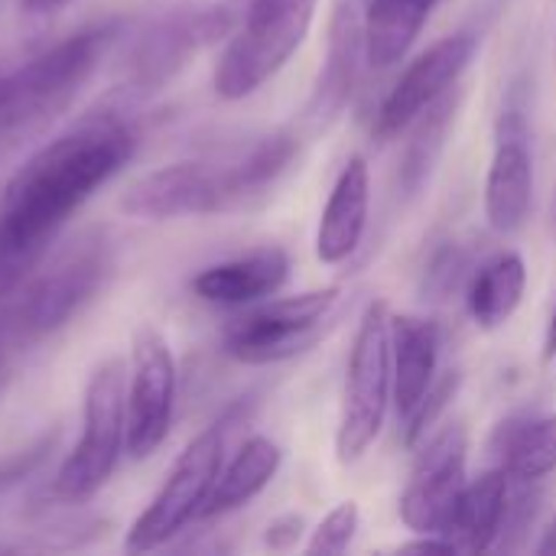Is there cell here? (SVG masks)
<instances>
[{
  "label": "cell",
  "instance_id": "484cf974",
  "mask_svg": "<svg viewBox=\"0 0 556 556\" xmlns=\"http://www.w3.org/2000/svg\"><path fill=\"white\" fill-rule=\"evenodd\" d=\"M541 502H544L541 482L511 479L505 521H502V534H498V544H495L498 551H521L525 547V538H528V531L534 528V521L541 515Z\"/></svg>",
  "mask_w": 556,
  "mask_h": 556
},
{
  "label": "cell",
  "instance_id": "d6a6232c",
  "mask_svg": "<svg viewBox=\"0 0 556 556\" xmlns=\"http://www.w3.org/2000/svg\"><path fill=\"white\" fill-rule=\"evenodd\" d=\"M68 3H75V0H20V10L33 13V16H42V13H59Z\"/></svg>",
  "mask_w": 556,
  "mask_h": 556
},
{
  "label": "cell",
  "instance_id": "277c9868",
  "mask_svg": "<svg viewBox=\"0 0 556 556\" xmlns=\"http://www.w3.org/2000/svg\"><path fill=\"white\" fill-rule=\"evenodd\" d=\"M111 270V241L104 228L81 231L49 264L23 283L20 300L7 309L20 345L42 342L65 329L101 290Z\"/></svg>",
  "mask_w": 556,
  "mask_h": 556
},
{
  "label": "cell",
  "instance_id": "30bf717a",
  "mask_svg": "<svg viewBox=\"0 0 556 556\" xmlns=\"http://www.w3.org/2000/svg\"><path fill=\"white\" fill-rule=\"evenodd\" d=\"M469 437L463 424L430 433L417 446L410 482L401 495V521L414 534H450L466 489Z\"/></svg>",
  "mask_w": 556,
  "mask_h": 556
},
{
  "label": "cell",
  "instance_id": "9a60e30c",
  "mask_svg": "<svg viewBox=\"0 0 556 556\" xmlns=\"http://www.w3.org/2000/svg\"><path fill=\"white\" fill-rule=\"evenodd\" d=\"M290 277V257L283 248L267 244L231 261H218L192 277V293L212 306H254L283 290Z\"/></svg>",
  "mask_w": 556,
  "mask_h": 556
},
{
  "label": "cell",
  "instance_id": "ba28073f",
  "mask_svg": "<svg viewBox=\"0 0 556 556\" xmlns=\"http://www.w3.org/2000/svg\"><path fill=\"white\" fill-rule=\"evenodd\" d=\"M225 446H228V420H218L205 427L179 453L163 489L153 495V502L140 511V518L127 531L124 547L130 554L166 547L173 538H179V531H186L195 518H202L205 502L225 466Z\"/></svg>",
  "mask_w": 556,
  "mask_h": 556
},
{
  "label": "cell",
  "instance_id": "3957f363",
  "mask_svg": "<svg viewBox=\"0 0 556 556\" xmlns=\"http://www.w3.org/2000/svg\"><path fill=\"white\" fill-rule=\"evenodd\" d=\"M319 0H248L241 23L215 62L212 85L225 101L261 91L306 42Z\"/></svg>",
  "mask_w": 556,
  "mask_h": 556
},
{
  "label": "cell",
  "instance_id": "5b68a950",
  "mask_svg": "<svg viewBox=\"0 0 556 556\" xmlns=\"http://www.w3.org/2000/svg\"><path fill=\"white\" fill-rule=\"evenodd\" d=\"M127 453V365L124 358L101 362L85 388L81 437L55 472L52 495L62 505H85L114 476Z\"/></svg>",
  "mask_w": 556,
  "mask_h": 556
},
{
  "label": "cell",
  "instance_id": "7402d4cb",
  "mask_svg": "<svg viewBox=\"0 0 556 556\" xmlns=\"http://www.w3.org/2000/svg\"><path fill=\"white\" fill-rule=\"evenodd\" d=\"M528 290V264L518 251H498L469 277L466 306L479 329H502L518 306L525 303Z\"/></svg>",
  "mask_w": 556,
  "mask_h": 556
},
{
  "label": "cell",
  "instance_id": "8fae6325",
  "mask_svg": "<svg viewBox=\"0 0 556 556\" xmlns=\"http://www.w3.org/2000/svg\"><path fill=\"white\" fill-rule=\"evenodd\" d=\"M176 410V362L153 326H140L127 375V456L143 463L169 437Z\"/></svg>",
  "mask_w": 556,
  "mask_h": 556
},
{
  "label": "cell",
  "instance_id": "836d02e7",
  "mask_svg": "<svg viewBox=\"0 0 556 556\" xmlns=\"http://www.w3.org/2000/svg\"><path fill=\"white\" fill-rule=\"evenodd\" d=\"M534 551L538 554H556V518L547 525V531H544V538H541V544Z\"/></svg>",
  "mask_w": 556,
  "mask_h": 556
},
{
  "label": "cell",
  "instance_id": "1f68e13d",
  "mask_svg": "<svg viewBox=\"0 0 556 556\" xmlns=\"http://www.w3.org/2000/svg\"><path fill=\"white\" fill-rule=\"evenodd\" d=\"M401 551H407V554H459V547L446 534H420L417 541L401 544Z\"/></svg>",
  "mask_w": 556,
  "mask_h": 556
},
{
  "label": "cell",
  "instance_id": "9c48e42d",
  "mask_svg": "<svg viewBox=\"0 0 556 556\" xmlns=\"http://www.w3.org/2000/svg\"><path fill=\"white\" fill-rule=\"evenodd\" d=\"M235 29V13L222 3L176 7L156 16L130 46L124 75L130 94H153L176 81L192 59Z\"/></svg>",
  "mask_w": 556,
  "mask_h": 556
},
{
  "label": "cell",
  "instance_id": "d6986e66",
  "mask_svg": "<svg viewBox=\"0 0 556 556\" xmlns=\"http://www.w3.org/2000/svg\"><path fill=\"white\" fill-rule=\"evenodd\" d=\"M437 3L440 0H368L362 13L365 62L371 68H391L404 62Z\"/></svg>",
  "mask_w": 556,
  "mask_h": 556
},
{
  "label": "cell",
  "instance_id": "d590c367",
  "mask_svg": "<svg viewBox=\"0 0 556 556\" xmlns=\"http://www.w3.org/2000/svg\"><path fill=\"white\" fill-rule=\"evenodd\" d=\"M10 91H13V75H0V104L10 98Z\"/></svg>",
  "mask_w": 556,
  "mask_h": 556
},
{
  "label": "cell",
  "instance_id": "603a6c76",
  "mask_svg": "<svg viewBox=\"0 0 556 556\" xmlns=\"http://www.w3.org/2000/svg\"><path fill=\"white\" fill-rule=\"evenodd\" d=\"M280 463H283V453L270 437H251L248 443H241L235 459L222 466L202 518H222L254 502L274 482V476L280 472Z\"/></svg>",
  "mask_w": 556,
  "mask_h": 556
},
{
  "label": "cell",
  "instance_id": "e0dca14e",
  "mask_svg": "<svg viewBox=\"0 0 556 556\" xmlns=\"http://www.w3.org/2000/svg\"><path fill=\"white\" fill-rule=\"evenodd\" d=\"M440 368V326L424 316H391V401L407 417Z\"/></svg>",
  "mask_w": 556,
  "mask_h": 556
},
{
  "label": "cell",
  "instance_id": "8992f818",
  "mask_svg": "<svg viewBox=\"0 0 556 556\" xmlns=\"http://www.w3.org/2000/svg\"><path fill=\"white\" fill-rule=\"evenodd\" d=\"M391 407V309L384 300H371L358 319L342 414L336 430V459L342 466L358 463L384 430V417Z\"/></svg>",
  "mask_w": 556,
  "mask_h": 556
},
{
  "label": "cell",
  "instance_id": "ffe728a7",
  "mask_svg": "<svg viewBox=\"0 0 556 556\" xmlns=\"http://www.w3.org/2000/svg\"><path fill=\"white\" fill-rule=\"evenodd\" d=\"M508 489H511V476L502 466L485 469L479 479L466 482L453 528L446 534L459 547V554L495 551L498 534H502V521H505Z\"/></svg>",
  "mask_w": 556,
  "mask_h": 556
},
{
  "label": "cell",
  "instance_id": "cb8c5ba5",
  "mask_svg": "<svg viewBox=\"0 0 556 556\" xmlns=\"http://www.w3.org/2000/svg\"><path fill=\"white\" fill-rule=\"evenodd\" d=\"M492 453L521 482H544L556 472V417H508L498 424Z\"/></svg>",
  "mask_w": 556,
  "mask_h": 556
},
{
  "label": "cell",
  "instance_id": "7a4b0ae2",
  "mask_svg": "<svg viewBox=\"0 0 556 556\" xmlns=\"http://www.w3.org/2000/svg\"><path fill=\"white\" fill-rule=\"evenodd\" d=\"M117 36V20L85 26L13 72V91L0 104V163L42 137L72 108Z\"/></svg>",
  "mask_w": 556,
  "mask_h": 556
},
{
  "label": "cell",
  "instance_id": "e575fe53",
  "mask_svg": "<svg viewBox=\"0 0 556 556\" xmlns=\"http://www.w3.org/2000/svg\"><path fill=\"white\" fill-rule=\"evenodd\" d=\"M544 355H547V358H554V355H556V309H554V316H551V326H547V339H544Z\"/></svg>",
  "mask_w": 556,
  "mask_h": 556
},
{
  "label": "cell",
  "instance_id": "52a82bcc",
  "mask_svg": "<svg viewBox=\"0 0 556 556\" xmlns=\"http://www.w3.org/2000/svg\"><path fill=\"white\" fill-rule=\"evenodd\" d=\"M339 287H323L277 300L267 296L222 329V349L238 365L257 368L287 362L323 339L326 323L339 306Z\"/></svg>",
  "mask_w": 556,
  "mask_h": 556
},
{
  "label": "cell",
  "instance_id": "f546056e",
  "mask_svg": "<svg viewBox=\"0 0 556 556\" xmlns=\"http://www.w3.org/2000/svg\"><path fill=\"white\" fill-rule=\"evenodd\" d=\"M300 538H303V518H300V515H287V518H277V521L267 528L264 544H267L270 551H290V547L300 544Z\"/></svg>",
  "mask_w": 556,
  "mask_h": 556
},
{
  "label": "cell",
  "instance_id": "6da1fadb",
  "mask_svg": "<svg viewBox=\"0 0 556 556\" xmlns=\"http://www.w3.org/2000/svg\"><path fill=\"white\" fill-rule=\"evenodd\" d=\"M137 134L108 114L42 143L0 195V303L42 267L72 215L134 156Z\"/></svg>",
  "mask_w": 556,
  "mask_h": 556
},
{
  "label": "cell",
  "instance_id": "7c38bea8",
  "mask_svg": "<svg viewBox=\"0 0 556 556\" xmlns=\"http://www.w3.org/2000/svg\"><path fill=\"white\" fill-rule=\"evenodd\" d=\"M121 212L137 222H173L186 215H228L225 163L186 160L134 179L121 195Z\"/></svg>",
  "mask_w": 556,
  "mask_h": 556
},
{
  "label": "cell",
  "instance_id": "5bb4252c",
  "mask_svg": "<svg viewBox=\"0 0 556 556\" xmlns=\"http://www.w3.org/2000/svg\"><path fill=\"white\" fill-rule=\"evenodd\" d=\"M534 208V153L521 111L498 121L495 153L485 176V222L495 235H518Z\"/></svg>",
  "mask_w": 556,
  "mask_h": 556
},
{
  "label": "cell",
  "instance_id": "4316f807",
  "mask_svg": "<svg viewBox=\"0 0 556 556\" xmlns=\"http://www.w3.org/2000/svg\"><path fill=\"white\" fill-rule=\"evenodd\" d=\"M459 391V371H443V378H437L430 384V391L424 394V401L407 414L401 417V427H404V446L417 450L437 427V420L443 417V410L450 407V401L456 397Z\"/></svg>",
  "mask_w": 556,
  "mask_h": 556
},
{
  "label": "cell",
  "instance_id": "d4e9b609",
  "mask_svg": "<svg viewBox=\"0 0 556 556\" xmlns=\"http://www.w3.org/2000/svg\"><path fill=\"white\" fill-rule=\"evenodd\" d=\"M453 114H456V98L450 91L410 124L414 137L407 140L404 163H401V189L407 195H417L424 189V182L430 179V173H433V166H437V160H440V153L446 147Z\"/></svg>",
  "mask_w": 556,
  "mask_h": 556
},
{
  "label": "cell",
  "instance_id": "f1b7e54d",
  "mask_svg": "<svg viewBox=\"0 0 556 556\" xmlns=\"http://www.w3.org/2000/svg\"><path fill=\"white\" fill-rule=\"evenodd\" d=\"M466 270H469L466 251L456 241H446L443 248L430 254L424 267V293H430V300H446L450 293L459 290Z\"/></svg>",
  "mask_w": 556,
  "mask_h": 556
},
{
  "label": "cell",
  "instance_id": "2e32d148",
  "mask_svg": "<svg viewBox=\"0 0 556 556\" xmlns=\"http://www.w3.org/2000/svg\"><path fill=\"white\" fill-rule=\"evenodd\" d=\"M368 208H371V169L365 156H352L342 166L319 218L316 257L323 264L336 267L358 251L368 228Z\"/></svg>",
  "mask_w": 556,
  "mask_h": 556
},
{
  "label": "cell",
  "instance_id": "ac0fdd59",
  "mask_svg": "<svg viewBox=\"0 0 556 556\" xmlns=\"http://www.w3.org/2000/svg\"><path fill=\"white\" fill-rule=\"evenodd\" d=\"M358 59H365V36H362V16L352 7H336L329 23V46L326 62L319 68L306 117L316 124H326L339 117L355 91L358 78Z\"/></svg>",
  "mask_w": 556,
  "mask_h": 556
},
{
  "label": "cell",
  "instance_id": "4dcf8cb0",
  "mask_svg": "<svg viewBox=\"0 0 556 556\" xmlns=\"http://www.w3.org/2000/svg\"><path fill=\"white\" fill-rule=\"evenodd\" d=\"M16 349H23V345H20V339H16V332L10 326V316L0 313V391L10 381V368H13V352Z\"/></svg>",
  "mask_w": 556,
  "mask_h": 556
},
{
  "label": "cell",
  "instance_id": "83f0119b",
  "mask_svg": "<svg viewBox=\"0 0 556 556\" xmlns=\"http://www.w3.org/2000/svg\"><path fill=\"white\" fill-rule=\"evenodd\" d=\"M358 525H362V511L355 502H339L313 531L309 544H306V554L313 556H339L349 551V544L355 541L358 534Z\"/></svg>",
  "mask_w": 556,
  "mask_h": 556
},
{
  "label": "cell",
  "instance_id": "4fadbf2b",
  "mask_svg": "<svg viewBox=\"0 0 556 556\" xmlns=\"http://www.w3.org/2000/svg\"><path fill=\"white\" fill-rule=\"evenodd\" d=\"M476 49H479V42L472 33L443 36L430 49H424L384 94V101L375 114L371 134L381 143L404 134L427 108H433L443 94H450L459 85L463 72L476 59Z\"/></svg>",
  "mask_w": 556,
  "mask_h": 556
},
{
  "label": "cell",
  "instance_id": "44dd1931",
  "mask_svg": "<svg viewBox=\"0 0 556 556\" xmlns=\"http://www.w3.org/2000/svg\"><path fill=\"white\" fill-rule=\"evenodd\" d=\"M296 153H300L296 137L290 130H274V134L254 140L248 150L235 153L231 160H222L225 176H228L231 212L254 208L280 182V176L290 169Z\"/></svg>",
  "mask_w": 556,
  "mask_h": 556
}]
</instances>
